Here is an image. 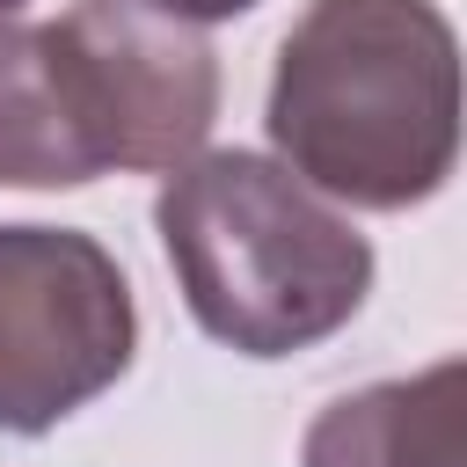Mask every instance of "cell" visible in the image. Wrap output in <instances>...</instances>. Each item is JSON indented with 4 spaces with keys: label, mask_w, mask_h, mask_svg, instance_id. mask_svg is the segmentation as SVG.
Wrapping results in <instances>:
<instances>
[{
    "label": "cell",
    "mask_w": 467,
    "mask_h": 467,
    "mask_svg": "<svg viewBox=\"0 0 467 467\" xmlns=\"http://www.w3.org/2000/svg\"><path fill=\"white\" fill-rule=\"evenodd\" d=\"M270 146L358 212H409L460 161V44L431 0H314L270 73Z\"/></svg>",
    "instance_id": "6da1fadb"
},
{
    "label": "cell",
    "mask_w": 467,
    "mask_h": 467,
    "mask_svg": "<svg viewBox=\"0 0 467 467\" xmlns=\"http://www.w3.org/2000/svg\"><path fill=\"white\" fill-rule=\"evenodd\" d=\"M190 321L241 358H292L336 336L372 292V241L285 161L190 153L153 197Z\"/></svg>",
    "instance_id": "7a4b0ae2"
},
{
    "label": "cell",
    "mask_w": 467,
    "mask_h": 467,
    "mask_svg": "<svg viewBox=\"0 0 467 467\" xmlns=\"http://www.w3.org/2000/svg\"><path fill=\"white\" fill-rule=\"evenodd\" d=\"M58 95L95 175H168L219 117V58L197 22L153 0H73L44 22Z\"/></svg>",
    "instance_id": "3957f363"
},
{
    "label": "cell",
    "mask_w": 467,
    "mask_h": 467,
    "mask_svg": "<svg viewBox=\"0 0 467 467\" xmlns=\"http://www.w3.org/2000/svg\"><path fill=\"white\" fill-rule=\"evenodd\" d=\"M139 306L117 255L73 226H0V431L44 438L131 372Z\"/></svg>",
    "instance_id": "277c9868"
},
{
    "label": "cell",
    "mask_w": 467,
    "mask_h": 467,
    "mask_svg": "<svg viewBox=\"0 0 467 467\" xmlns=\"http://www.w3.org/2000/svg\"><path fill=\"white\" fill-rule=\"evenodd\" d=\"M299 467H467V365L336 394L306 423Z\"/></svg>",
    "instance_id": "5b68a950"
},
{
    "label": "cell",
    "mask_w": 467,
    "mask_h": 467,
    "mask_svg": "<svg viewBox=\"0 0 467 467\" xmlns=\"http://www.w3.org/2000/svg\"><path fill=\"white\" fill-rule=\"evenodd\" d=\"M95 161L66 117L44 22L0 29V190H80Z\"/></svg>",
    "instance_id": "8992f818"
},
{
    "label": "cell",
    "mask_w": 467,
    "mask_h": 467,
    "mask_svg": "<svg viewBox=\"0 0 467 467\" xmlns=\"http://www.w3.org/2000/svg\"><path fill=\"white\" fill-rule=\"evenodd\" d=\"M153 7H168L182 22H226V15H248L255 0H153Z\"/></svg>",
    "instance_id": "52a82bcc"
},
{
    "label": "cell",
    "mask_w": 467,
    "mask_h": 467,
    "mask_svg": "<svg viewBox=\"0 0 467 467\" xmlns=\"http://www.w3.org/2000/svg\"><path fill=\"white\" fill-rule=\"evenodd\" d=\"M22 7H29V0H0V29H7V22L22 15Z\"/></svg>",
    "instance_id": "ba28073f"
}]
</instances>
